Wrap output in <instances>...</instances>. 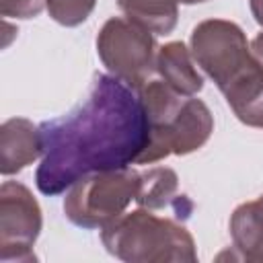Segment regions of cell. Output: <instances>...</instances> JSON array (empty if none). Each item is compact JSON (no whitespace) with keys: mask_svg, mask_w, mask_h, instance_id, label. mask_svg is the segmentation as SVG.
Masks as SVG:
<instances>
[{"mask_svg":"<svg viewBox=\"0 0 263 263\" xmlns=\"http://www.w3.org/2000/svg\"><path fill=\"white\" fill-rule=\"evenodd\" d=\"M43 8L45 0H0V14L4 18H33Z\"/></svg>","mask_w":263,"mask_h":263,"instance_id":"obj_14","label":"cell"},{"mask_svg":"<svg viewBox=\"0 0 263 263\" xmlns=\"http://www.w3.org/2000/svg\"><path fill=\"white\" fill-rule=\"evenodd\" d=\"M249 45H251V53H253V58H255L257 64L263 68V31L257 33Z\"/></svg>","mask_w":263,"mask_h":263,"instance_id":"obj_15","label":"cell"},{"mask_svg":"<svg viewBox=\"0 0 263 263\" xmlns=\"http://www.w3.org/2000/svg\"><path fill=\"white\" fill-rule=\"evenodd\" d=\"M230 236L249 261H263V195L240 203L230 216Z\"/></svg>","mask_w":263,"mask_h":263,"instance_id":"obj_10","label":"cell"},{"mask_svg":"<svg viewBox=\"0 0 263 263\" xmlns=\"http://www.w3.org/2000/svg\"><path fill=\"white\" fill-rule=\"evenodd\" d=\"M109 255L125 263H195L197 249L185 224L160 218L148 208L123 212L101 228Z\"/></svg>","mask_w":263,"mask_h":263,"instance_id":"obj_3","label":"cell"},{"mask_svg":"<svg viewBox=\"0 0 263 263\" xmlns=\"http://www.w3.org/2000/svg\"><path fill=\"white\" fill-rule=\"evenodd\" d=\"M249 8H251V14L257 21V25L263 27V0H249Z\"/></svg>","mask_w":263,"mask_h":263,"instance_id":"obj_16","label":"cell"},{"mask_svg":"<svg viewBox=\"0 0 263 263\" xmlns=\"http://www.w3.org/2000/svg\"><path fill=\"white\" fill-rule=\"evenodd\" d=\"M97 53L111 76L136 90L156 72L154 33L127 16H111L105 21L97 35Z\"/></svg>","mask_w":263,"mask_h":263,"instance_id":"obj_6","label":"cell"},{"mask_svg":"<svg viewBox=\"0 0 263 263\" xmlns=\"http://www.w3.org/2000/svg\"><path fill=\"white\" fill-rule=\"evenodd\" d=\"M179 189V177L173 168L166 166H154L144 173H140V185H138V195L136 203L140 208L148 210H160L166 205H181L189 201L185 195H177Z\"/></svg>","mask_w":263,"mask_h":263,"instance_id":"obj_11","label":"cell"},{"mask_svg":"<svg viewBox=\"0 0 263 263\" xmlns=\"http://www.w3.org/2000/svg\"><path fill=\"white\" fill-rule=\"evenodd\" d=\"M138 97L148 119V146L138 164H152L171 154H191L210 140L214 115L201 99L181 95L156 78L140 86Z\"/></svg>","mask_w":263,"mask_h":263,"instance_id":"obj_2","label":"cell"},{"mask_svg":"<svg viewBox=\"0 0 263 263\" xmlns=\"http://www.w3.org/2000/svg\"><path fill=\"white\" fill-rule=\"evenodd\" d=\"M140 173L132 166L90 173L68 187L66 218L80 228H105L136 201Z\"/></svg>","mask_w":263,"mask_h":263,"instance_id":"obj_5","label":"cell"},{"mask_svg":"<svg viewBox=\"0 0 263 263\" xmlns=\"http://www.w3.org/2000/svg\"><path fill=\"white\" fill-rule=\"evenodd\" d=\"M123 14L154 35H168L179 21L175 0H117Z\"/></svg>","mask_w":263,"mask_h":263,"instance_id":"obj_12","label":"cell"},{"mask_svg":"<svg viewBox=\"0 0 263 263\" xmlns=\"http://www.w3.org/2000/svg\"><path fill=\"white\" fill-rule=\"evenodd\" d=\"M97 0H45L49 16L62 27L82 25L95 10Z\"/></svg>","mask_w":263,"mask_h":263,"instance_id":"obj_13","label":"cell"},{"mask_svg":"<svg viewBox=\"0 0 263 263\" xmlns=\"http://www.w3.org/2000/svg\"><path fill=\"white\" fill-rule=\"evenodd\" d=\"M43 228L39 201L18 181H4L0 187V261H35L33 245Z\"/></svg>","mask_w":263,"mask_h":263,"instance_id":"obj_7","label":"cell"},{"mask_svg":"<svg viewBox=\"0 0 263 263\" xmlns=\"http://www.w3.org/2000/svg\"><path fill=\"white\" fill-rule=\"evenodd\" d=\"M191 53L222 95L253 72L263 70L251 53L245 31L226 18L197 23L191 31Z\"/></svg>","mask_w":263,"mask_h":263,"instance_id":"obj_4","label":"cell"},{"mask_svg":"<svg viewBox=\"0 0 263 263\" xmlns=\"http://www.w3.org/2000/svg\"><path fill=\"white\" fill-rule=\"evenodd\" d=\"M177 4H187V6H191V4H201V2H208V0H175Z\"/></svg>","mask_w":263,"mask_h":263,"instance_id":"obj_17","label":"cell"},{"mask_svg":"<svg viewBox=\"0 0 263 263\" xmlns=\"http://www.w3.org/2000/svg\"><path fill=\"white\" fill-rule=\"evenodd\" d=\"M43 156L39 125L27 117H10L0 125V173L16 175Z\"/></svg>","mask_w":263,"mask_h":263,"instance_id":"obj_8","label":"cell"},{"mask_svg":"<svg viewBox=\"0 0 263 263\" xmlns=\"http://www.w3.org/2000/svg\"><path fill=\"white\" fill-rule=\"evenodd\" d=\"M39 129L43 156L35 185L43 195H60L90 173L138 164L148 146V119L138 90L111 74H97L74 111Z\"/></svg>","mask_w":263,"mask_h":263,"instance_id":"obj_1","label":"cell"},{"mask_svg":"<svg viewBox=\"0 0 263 263\" xmlns=\"http://www.w3.org/2000/svg\"><path fill=\"white\" fill-rule=\"evenodd\" d=\"M156 72L171 88L193 97L203 88V76L197 72L191 49L183 41H168L156 51Z\"/></svg>","mask_w":263,"mask_h":263,"instance_id":"obj_9","label":"cell"}]
</instances>
